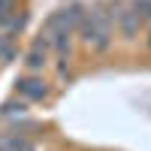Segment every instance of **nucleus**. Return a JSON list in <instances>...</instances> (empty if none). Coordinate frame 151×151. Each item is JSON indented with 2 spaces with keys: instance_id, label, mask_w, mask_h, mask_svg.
Wrapping results in <instances>:
<instances>
[{
  "instance_id": "f257e3e1",
  "label": "nucleus",
  "mask_w": 151,
  "mask_h": 151,
  "mask_svg": "<svg viewBox=\"0 0 151 151\" xmlns=\"http://www.w3.org/2000/svg\"><path fill=\"white\" fill-rule=\"evenodd\" d=\"M112 15L109 12H103V9H85V15H82V21H79V30L82 33V40L88 42V45H94V48H109V42H112Z\"/></svg>"
},
{
  "instance_id": "f03ea898",
  "label": "nucleus",
  "mask_w": 151,
  "mask_h": 151,
  "mask_svg": "<svg viewBox=\"0 0 151 151\" xmlns=\"http://www.w3.org/2000/svg\"><path fill=\"white\" fill-rule=\"evenodd\" d=\"M18 94L24 100H42L45 97V85H42V79H36V76H24L18 82Z\"/></svg>"
},
{
  "instance_id": "7ed1b4c3",
  "label": "nucleus",
  "mask_w": 151,
  "mask_h": 151,
  "mask_svg": "<svg viewBox=\"0 0 151 151\" xmlns=\"http://www.w3.org/2000/svg\"><path fill=\"white\" fill-rule=\"evenodd\" d=\"M148 24H151V21H148Z\"/></svg>"
}]
</instances>
